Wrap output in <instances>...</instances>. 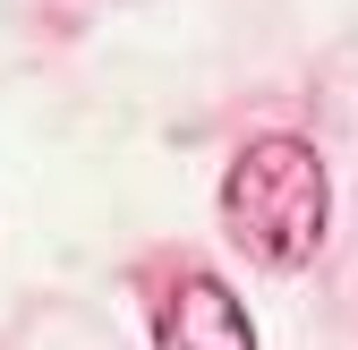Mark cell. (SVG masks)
I'll return each instance as SVG.
<instances>
[{
	"label": "cell",
	"instance_id": "6da1fadb",
	"mask_svg": "<svg viewBox=\"0 0 358 350\" xmlns=\"http://www.w3.org/2000/svg\"><path fill=\"white\" fill-rule=\"evenodd\" d=\"M222 231H231L256 265L299 274L316 265L333 231V171L307 137H248L222 171Z\"/></svg>",
	"mask_w": 358,
	"mask_h": 350
},
{
	"label": "cell",
	"instance_id": "7a4b0ae2",
	"mask_svg": "<svg viewBox=\"0 0 358 350\" xmlns=\"http://www.w3.org/2000/svg\"><path fill=\"white\" fill-rule=\"evenodd\" d=\"M154 342L162 350H256V325L222 274H179L154 299Z\"/></svg>",
	"mask_w": 358,
	"mask_h": 350
}]
</instances>
